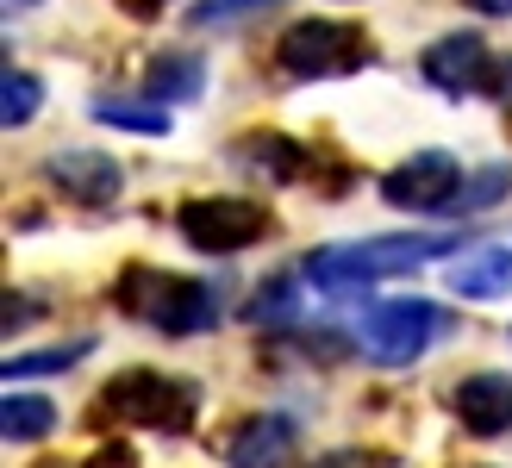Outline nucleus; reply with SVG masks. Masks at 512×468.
Instances as JSON below:
<instances>
[{
  "mask_svg": "<svg viewBox=\"0 0 512 468\" xmlns=\"http://www.w3.org/2000/svg\"><path fill=\"white\" fill-rule=\"evenodd\" d=\"M94 125H113V132H138V138H163L169 132V107L157 100H94Z\"/></svg>",
  "mask_w": 512,
  "mask_h": 468,
  "instance_id": "obj_16",
  "label": "nucleus"
},
{
  "mask_svg": "<svg viewBox=\"0 0 512 468\" xmlns=\"http://www.w3.org/2000/svg\"><path fill=\"white\" fill-rule=\"evenodd\" d=\"M288 312H294V294H288V281H269V288H263V300L250 306V319L263 325V319H288Z\"/></svg>",
  "mask_w": 512,
  "mask_h": 468,
  "instance_id": "obj_21",
  "label": "nucleus"
},
{
  "mask_svg": "<svg viewBox=\"0 0 512 468\" xmlns=\"http://www.w3.org/2000/svg\"><path fill=\"white\" fill-rule=\"evenodd\" d=\"M238 163L256 169L263 181H294L306 169V150L281 132H250V138H238Z\"/></svg>",
  "mask_w": 512,
  "mask_h": 468,
  "instance_id": "obj_14",
  "label": "nucleus"
},
{
  "mask_svg": "<svg viewBox=\"0 0 512 468\" xmlns=\"http://www.w3.org/2000/svg\"><path fill=\"white\" fill-rule=\"evenodd\" d=\"M200 88H207V57H200V50H163V57L144 69V94L157 100V107L194 100Z\"/></svg>",
  "mask_w": 512,
  "mask_h": 468,
  "instance_id": "obj_13",
  "label": "nucleus"
},
{
  "mask_svg": "<svg viewBox=\"0 0 512 468\" xmlns=\"http://www.w3.org/2000/svg\"><path fill=\"white\" fill-rule=\"evenodd\" d=\"M88 468H138V456H132V450H119V444H107V450H100Z\"/></svg>",
  "mask_w": 512,
  "mask_h": 468,
  "instance_id": "obj_23",
  "label": "nucleus"
},
{
  "mask_svg": "<svg viewBox=\"0 0 512 468\" xmlns=\"http://www.w3.org/2000/svg\"><path fill=\"white\" fill-rule=\"evenodd\" d=\"M200 412V387L163 369H119L100 387V419L113 425H138V431H169L182 437Z\"/></svg>",
  "mask_w": 512,
  "mask_h": 468,
  "instance_id": "obj_3",
  "label": "nucleus"
},
{
  "mask_svg": "<svg viewBox=\"0 0 512 468\" xmlns=\"http://www.w3.org/2000/svg\"><path fill=\"white\" fill-rule=\"evenodd\" d=\"M463 181H469V169L450 150H413L406 163L381 175V200L400 206V213H450Z\"/></svg>",
  "mask_w": 512,
  "mask_h": 468,
  "instance_id": "obj_7",
  "label": "nucleus"
},
{
  "mask_svg": "<svg viewBox=\"0 0 512 468\" xmlns=\"http://www.w3.org/2000/svg\"><path fill=\"white\" fill-rule=\"evenodd\" d=\"M44 181H50V188H63L69 200H82V206H107V200H119V188H125V169L113 163L107 150L75 144V150H57V156L44 163Z\"/></svg>",
  "mask_w": 512,
  "mask_h": 468,
  "instance_id": "obj_9",
  "label": "nucleus"
},
{
  "mask_svg": "<svg viewBox=\"0 0 512 468\" xmlns=\"http://www.w3.org/2000/svg\"><path fill=\"white\" fill-rule=\"evenodd\" d=\"M50 431H57V406L44 394H7L0 400V437H7V444H38Z\"/></svg>",
  "mask_w": 512,
  "mask_h": 468,
  "instance_id": "obj_15",
  "label": "nucleus"
},
{
  "mask_svg": "<svg viewBox=\"0 0 512 468\" xmlns=\"http://www.w3.org/2000/svg\"><path fill=\"white\" fill-rule=\"evenodd\" d=\"M450 412H456V419H463V431H475V437L512 431V375H500V369L463 375V381L450 387Z\"/></svg>",
  "mask_w": 512,
  "mask_h": 468,
  "instance_id": "obj_10",
  "label": "nucleus"
},
{
  "mask_svg": "<svg viewBox=\"0 0 512 468\" xmlns=\"http://www.w3.org/2000/svg\"><path fill=\"white\" fill-rule=\"evenodd\" d=\"M500 100H506V113H512V63H500Z\"/></svg>",
  "mask_w": 512,
  "mask_h": 468,
  "instance_id": "obj_26",
  "label": "nucleus"
},
{
  "mask_svg": "<svg viewBox=\"0 0 512 468\" xmlns=\"http://www.w3.org/2000/svg\"><path fill=\"white\" fill-rule=\"evenodd\" d=\"M119 7H125V13H132V19H157V13L169 7V0H119Z\"/></svg>",
  "mask_w": 512,
  "mask_h": 468,
  "instance_id": "obj_24",
  "label": "nucleus"
},
{
  "mask_svg": "<svg viewBox=\"0 0 512 468\" xmlns=\"http://www.w3.org/2000/svg\"><path fill=\"white\" fill-rule=\"evenodd\" d=\"M444 281L463 300H506L512 294V250L506 244H469L463 256L444 263Z\"/></svg>",
  "mask_w": 512,
  "mask_h": 468,
  "instance_id": "obj_12",
  "label": "nucleus"
},
{
  "mask_svg": "<svg viewBox=\"0 0 512 468\" xmlns=\"http://www.w3.org/2000/svg\"><path fill=\"white\" fill-rule=\"evenodd\" d=\"M13 7H38V0H13Z\"/></svg>",
  "mask_w": 512,
  "mask_h": 468,
  "instance_id": "obj_27",
  "label": "nucleus"
},
{
  "mask_svg": "<svg viewBox=\"0 0 512 468\" xmlns=\"http://www.w3.org/2000/svg\"><path fill=\"white\" fill-rule=\"evenodd\" d=\"M269 7H275V0H194L188 25H238V19H256Z\"/></svg>",
  "mask_w": 512,
  "mask_h": 468,
  "instance_id": "obj_20",
  "label": "nucleus"
},
{
  "mask_svg": "<svg viewBox=\"0 0 512 468\" xmlns=\"http://www.w3.org/2000/svg\"><path fill=\"white\" fill-rule=\"evenodd\" d=\"M294 419H281V412H256L244 419L232 437H225V462L232 468H288L294 456Z\"/></svg>",
  "mask_w": 512,
  "mask_h": 468,
  "instance_id": "obj_11",
  "label": "nucleus"
},
{
  "mask_svg": "<svg viewBox=\"0 0 512 468\" xmlns=\"http://www.w3.org/2000/svg\"><path fill=\"white\" fill-rule=\"evenodd\" d=\"M94 337H75L63 350H32V356H13L7 362V381H25V375H50V369H75V362H88Z\"/></svg>",
  "mask_w": 512,
  "mask_h": 468,
  "instance_id": "obj_18",
  "label": "nucleus"
},
{
  "mask_svg": "<svg viewBox=\"0 0 512 468\" xmlns=\"http://www.w3.org/2000/svg\"><path fill=\"white\" fill-rule=\"evenodd\" d=\"M313 468H375L363 450H325V456H313Z\"/></svg>",
  "mask_w": 512,
  "mask_h": 468,
  "instance_id": "obj_22",
  "label": "nucleus"
},
{
  "mask_svg": "<svg viewBox=\"0 0 512 468\" xmlns=\"http://www.w3.org/2000/svg\"><path fill=\"white\" fill-rule=\"evenodd\" d=\"M456 238H431V231H406V238H356V244H331L306 256V281L325 294H363L375 281L413 275L425 263H450Z\"/></svg>",
  "mask_w": 512,
  "mask_h": 468,
  "instance_id": "obj_1",
  "label": "nucleus"
},
{
  "mask_svg": "<svg viewBox=\"0 0 512 468\" xmlns=\"http://www.w3.org/2000/svg\"><path fill=\"white\" fill-rule=\"evenodd\" d=\"M438 331H444V312L431 300H375L363 312V325H356V344L381 369H406V362H419L438 344Z\"/></svg>",
  "mask_w": 512,
  "mask_h": 468,
  "instance_id": "obj_5",
  "label": "nucleus"
},
{
  "mask_svg": "<svg viewBox=\"0 0 512 468\" xmlns=\"http://www.w3.org/2000/svg\"><path fill=\"white\" fill-rule=\"evenodd\" d=\"M275 63L294 82H331V75H356L375 63V44L363 25L350 19H294L275 44Z\"/></svg>",
  "mask_w": 512,
  "mask_h": 468,
  "instance_id": "obj_4",
  "label": "nucleus"
},
{
  "mask_svg": "<svg viewBox=\"0 0 512 468\" xmlns=\"http://www.w3.org/2000/svg\"><path fill=\"white\" fill-rule=\"evenodd\" d=\"M38 100H44V82H38V75H32V69H7V82H0V125H7V132L32 125Z\"/></svg>",
  "mask_w": 512,
  "mask_h": 468,
  "instance_id": "obj_17",
  "label": "nucleus"
},
{
  "mask_svg": "<svg viewBox=\"0 0 512 468\" xmlns=\"http://www.w3.org/2000/svg\"><path fill=\"white\" fill-rule=\"evenodd\" d=\"M175 225H182V238L194 250L238 256V250H250L269 231V206L250 200V194H194V200L175 206Z\"/></svg>",
  "mask_w": 512,
  "mask_h": 468,
  "instance_id": "obj_6",
  "label": "nucleus"
},
{
  "mask_svg": "<svg viewBox=\"0 0 512 468\" xmlns=\"http://www.w3.org/2000/svg\"><path fill=\"white\" fill-rule=\"evenodd\" d=\"M419 75L438 94H488V88H500V63H494V50H488L481 32H444V38H431L425 57H419Z\"/></svg>",
  "mask_w": 512,
  "mask_h": 468,
  "instance_id": "obj_8",
  "label": "nucleus"
},
{
  "mask_svg": "<svg viewBox=\"0 0 512 468\" xmlns=\"http://www.w3.org/2000/svg\"><path fill=\"white\" fill-rule=\"evenodd\" d=\"M113 300H119V312H132L138 325L163 331V337L213 331V319H219V300H213L207 281L169 275V269H144V263H132L113 281Z\"/></svg>",
  "mask_w": 512,
  "mask_h": 468,
  "instance_id": "obj_2",
  "label": "nucleus"
},
{
  "mask_svg": "<svg viewBox=\"0 0 512 468\" xmlns=\"http://www.w3.org/2000/svg\"><path fill=\"white\" fill-rule=\"evenodd\" d=\"M506 181H512V169H506V163H494V169H475V175L463 181V194H456V206H450V213H481V206H494V200L506 194Z\"/></svg>",
  "mask_w": 512,
  "mask_h": 468,
  "instance_id": "obj_19",
  "label": "nucleus"
},
{
  "mask_svg": "<svg viewBox=\"0 0 512 468\" xmlns=\"http://www.w3.org/2000/svg\"><path fill=\"white\" fill-rule=\"evenodd\" d=\"M463 7H475V13H488V19H512V0H463Z\"/></svg>",
  "mask_w": 512,
  "mask_h": 468,
  "instance_id": "obj_25",
  "label": "nucleus"
}]
</instances>
